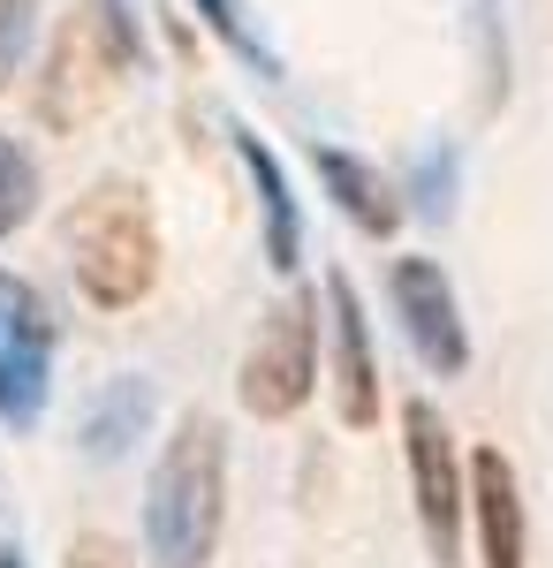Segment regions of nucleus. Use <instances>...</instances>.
Returning a JSON list of instances; mask_svg holds the SVG:
<instances>
[{"label": "nucleus", "mask_w": 553, "mask_h": 568, "mask_svg": "<svg viewBox=\"0 0 553 568\" xmlns=\"http://www.w3.org/2000/svg\"><path fill=\"white\" fill-rule=\"evenodd\" d=\"M228 524V433L213 417H182L144 485V554L152 568H213Z\"/></svg>", "instance_id": "1"}, {"label": "nucleus", "mask_w": 553, "mask_h": 568, "mask_svg": "<svg viewBox=\"0 0 553 568\" xmlns=\"http://www.w3.org/2000/svg\"><path fill=\"white\" fill-rule=\"evenodd\" d=\"M69 243V273L99 311H129L152 296L160 281V227L137 182H99L91 197H77V213L61 220Z\"/></svg>", "instance_id": "2"}, {"label": "nucleus", "mask_w": 553, "mask_h": 568, "mask_svg": "<svg viewBox=\"0 0 553 568\" xmlns=\"http://www.w3.org/2000/svg\"><path fill=\"white\" fill-rule=\"evenodd\" d=\"M319 387V304L311 296H289L258 318L251 349H243V372H235V394L258 425H281L296 417Z\"/></svg>", "instance_id": "3"}, {"label": "nucleus", "mask_w": 553, "mask_h": 568, "mask_svg": "<svg viewBox=\"0 0 553 568\" xmlns=\"http://www.w3.org/2000/svg\"><path fill=\"white\" fill-rule=\"evenodd\" d=\"M402 455H410V508H418L432 568H455L463 561V463L432 402H402Z\"/></svg>", "instance_id": "4"}, {"label": "nucleus", "mask_w": 553, "mask_h": 568, "mask_svg": "<svg viewBox=\"0 0 553 568\" xmlns=\"http://www.w3.org/2000/svg\"><path fill=\"white\" fill-rule=\"evenodd\" d=\"M394 318H402V334H410L425 372H440V379L470 372V326L440 258H394Z\"/></svg>", "instance_id": "5"}, {"label": "nucleus", "mask_w": 553, "mask_h": 568, "mask_svg": "<svg viewBox=\"0 0 553 568\" xmlns=\"http://www.w3.org/2000/svg\"><path fill=\"white\" fill-rule=\"evenodd\" d=\"M326 326H334V409L349 433L380 425V364H372V318L349 273H326Z\"/></svg>", "instance_id": "6"}, {"label": "nucleus", "mask_w": 553, "mask_h": 568, "mask_svg": "<svg viewBox=\"0 0 553 568\" xmlns=\"http://www.w3.org/2000/svg\"><path fill=\"white\" fill-rule=\"evenodd\" d=\"M463 508L477 516V554L485 568H523L531 561V524H523V485L501 447H477L463 478Z\"/></svg>", "instance_id": "7"}, {"label": "nucleus", "mask_w": 553, "mask_h": 568, "mask_svg": "<svg viewBox=\"0 0 553 568\" xmlns=\"http://www.w3.org/2000/svg\"><path fill=\"white\" fill-rule=\"evenodd\" d=\"M46 394H53V318L31 296L23 318L0 334V425L8 433H31L46 417Z\"/></svg>", "instance_id": "8"}, {"label": "nucleus", "mask_w": 553, "mask_h": 568, "mask_svg": "<svg viewBox=\"0 0 553 568\" xmlns=\"http://www.w3.org/2000/svg\"><path fill=\"white\" fill-rule=\"evenodd\" d=\"M235 136V160H243V175L258 190V213H265V265L273 273H296L303 265V213H296V190L281 175V160H273V144L251 130V122H228Z\"/></svg>", "instance_id": "9"}, {"label": "nucleus", "mask_w": 553, "mask_h": 568, "mask_svg": "<svg viewBox=\"0 0 553 568\" xmlns=\"http://www.w3.org/2000/svg\"><path fill=\"white\" fill-rule=\"evenodd\" d=\"M152 417H160V387H152L144 372L107 379V387L91 394V409H84V455L91 463H122L129 447L152 433Z\"/></svg>", "instance_id": "10"}, {"label": "nucleus", "mask_w": 553, "mask_h": 568, "mask_svg": "<svg viewBox=\"0 0 553 568\" xmlns=\"http://www.w3.org/2000/svg\"><path fill=\"white\" fill-rule=\"evenodd\" d=\"M311 168H319V182H326V197H334L341 213L356 220L364 235H394V220H402V205H394V190H386L349 144H311Z\"/></svg>", "instance_id": "11"}, {"label": "nucleus", "mask_w": 553, "mask_h": 568, "mask_svg": "<svg viewBox=\"0 0 553 568\" xmlns=\"http://www.w3.org/2000/svg\"><path fill=\"white\" fill-rule=\"evenodd\" d=\"M463 31H470V61H477V99H485V114H501L509 106V8L501 0H463Z\"/></svg>", "instance_id": "12"}, {"label": "nucleus", "mask_w": 553, "mask_h": 568, "mask_svg": "<svg viewBox=\"0 0 553 568\" xmlns=\"http://www.w3.org/2000/svg\"><path fill=\"white\" fill-rule=\"evenodd\" d=\"M190 8H198V23H205V31H213V39L228 45V53H235L251 77H265V84H289V61L258 39V23L243 16V0H190Z\"/></svg>", "instance_id": "13"}, {"label": "nucleus", "mask_w": 553, "mask_h": 568, "mask_svg": "<svg viewBox=\"0 0 553 568\" xmlns=\"http://www.w3.org/2000/svg\"><path fill=\"white\" fill-rule=\"evenodd\" d=\"M402 197L418 220H455V197H463V152L455 144H425L402 175Z\"/></svg>", "instance_id": "14"}, {"label": "nucleus", "mask_w": 553, "mask_h": 568, "mask_svg": "<svg viewBox=\"0 0 553 568\" xmlns=\"http://www.w3.org/2000/svg\"><path fill=\"white\" fill-rule=\"evenodd\" d=\"M31 213H39V160L16 136H0V235H16Z\"/></svg>", "instance_id": "15"}, {"label": "nucleus", "mask_w": 553, "mask_h": 568, "mask_svg": "<svg viewBox=\"0 0 553 568\" xmlns=\"http://www.w3.org/2000/svg\"><path fill=\"white\" fill-rule=\"evenodd\" d=\"M31 39H39V8H31V0H0V91H8L16 69H23Z\"/></svg>", "instance_id": "16"}, {"label": "nucleus", "mask_w": 553, "mask_h": 568, "mask_svg": "<svg viewBox=\"0 0 553 568\" xmlns=\"http://www.w3.org/2000/svg\"><path fill=\"white\" fill-rule=\"evenodd\" d=\"M91 23H99V39H107V53H114L122 69H137V61H144L137 23H129V0H91Z\"/></svg>", "instance_id": "17"}, {"label": "nucleus", "mask_w": 553, "mask_h": 568, "mask_svg": "<svg viewBox=\"0 0 553 568\" xmlns=\"http://www.w3.org/2000/svg\"><path fill=\"white\" fill-rule=\"evenodd\" d=\"M23 304H31V288H23L16 273H0V334H8V326L23 318Z\"/></svg>", "instance_id": "18"}, {"label": "nucleus", "mask_w": 553, "mask_h": 568, "mask_svg": "<svg viewBox=\"0 0 553 568\" xmlns=\"http://www.w3.org/2000/svg\"><path fill=\"white\" fill-rule=\"evenodd\" d=\"M0 568H31V561H23V554H16V546H0Z\"/></svg>", "instance_id": "19"}]
</instances>
